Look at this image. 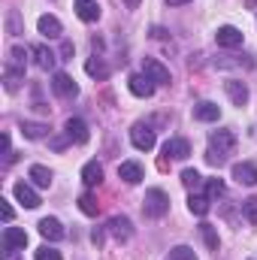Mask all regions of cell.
<instances>
[{
    "label": "cell",
    "mask_w": 257,
    "mask_h": 260,
    "mask_svg": "<svg viewBox=\"0 0 257 260\" xmlns=\"http://www.w3.org/2000/svg\"><path fill=\"white\" fill-rule=\"evenodd\" d=\"M142 209H145V215H148V218H164V215L170 212V197H167V191H160V188L145 191Z\"/></svg>",
    "instance_id": "obj_1"
},
{
    "label": "cell",
    "mask_w": 257,
    "mask_h": 260,
    "mask_svg": "<svg viewBox=\"0 0 257 260\" xmlns=\"http://www.w3.org/2000/svg\"><path fill=\"white\" fill-rule=\"evenodd\" d=\"M130 142H133V148H139V151H151L154 148V130L148 127V124H136V127L130 130Z\"/></svg>",
    "instance_id": "obj_2"
},
{
    "label": "cell",
    "mask_w": 257,
    "mask_h": 260,
    "mask_svg": "<svg viewBox=\"0 0 257 260\" xmlns=\"http://www.w3.org/2000/svg\"><path fill=\"white\" fill-rule=\"evenodd\" d=\"M230 176L239 182V185H245V188H254L257 185V167L251 160H242V164H233V170H230Z\"/></svg>",
    "instance_id": "obj_3"
},
{
    "label": "cell",
    "mask_w": 257,
    "mask_h": 260,
    "mask_svg": "<svg viewBox=\"0 0 257 260\" xmlns=\"http://www.w3.org/2000/svg\"><path fill=\"white\" fill-rule=\"evenodd\" d=\"M142 73H145L154 85H170V70L160 64L157 58H145V61H142Z\"/></svg>",
    "instance_id": "obj_4"
},
{
    "label": "cell",
    "mask_w": 257,
    "mask_h": 260,
    "mask_svg": "<svg viewBox=\"0 0 257 260\" xmlns=\"http://www.w3.org/2000/svg\"><path fill=\"white\" fill-rule=\"evenodd\" d=\"M209 145H212V151H218V154H230V151L236 148V136H233L230 130H215V133L209 136Z\"/></svg>",
    "instance_id": "obj_5"
},
{
    "label": "cell",
    "mask_w": 257,
    "mask_h": 260,
    "mask_svg": "<svg viewBox=\"0 0 257 260\" xmlns=\"http://www.w3.org/2000/svg\"><path fill=\"white\" fill-rule=\"evenodd\" d=\"M215 40H218V46H224V49H236V46H242V30L233 27V24H224V27H218Z\"/></svg>",
    "instance_id": "obj_6"
},
{
    "label": "cell",
    "mask_w": 257,
    "mask_h": 260,
    "mask_svg": "<svg viewBox=\"0 0 257 260\" xmlns=\"http://www.w3.org/2000/svg\"><path fill=\"white\" fill-rule=\"evenodd\" d=\"M52 91H55L58 97H76V94H79V85H76L67 73H55V76H52Z\"/></svg>",
    "instance_id": "obj_7"
},
{
    "label": "cell",
    "mask_w": 257,
    "mask_h": 260,
    "mask_svg": "<svg viewBox=\"0 0 257 260\" xmlns=\"http://www.w3.org/2000/svg\"><path fill=\"white\" fill-rule=\"evenodd\" d=\"M64 133L70 136V142H79V145H85L88 142V124L82 121V118H67V124H64Z\"/></svg>",
    "instance_id": "obj_8"
},
{
    "label": "cell",
    "mask_w": 257,
    "mask_h": 260,
    "mask_svg": "<svg viewBox=\"0 0 257 260\" xmlns=\"http://www.w3.org/2000/svg\"><path fill=\"white\" fill-rule=\"evenodd\" d=\"M224 91H227V97H230L236 106H245V103H248V85H245V82L227 79V82H224Z\"/></svg>",
    "instance_id": "obj_9"
},
{
    "label": "cell",
    "mask_w": 257,
    "mask_h": 260,
    "mask_svg": "<svg viewBox=\"0 0 257 260\" xmlns=\"http://www.w3.org/2000/svg\"><path fill=\"white\" fill-rule=\"evenodd\" d=\"M127 88H130V94H133V97H151V94H154V82H151L145 73H139V76H130Z\"/></svg>",
    "instance_id": "obj_10"
},
{
    "label": "cell",
    "mask_w": 257,
    "mask_h": 260,
    "mask_svg": "<svg viewBox=\"0 0 257 260\" xmlns=\"http://www.w3.org/2000/svg\"><path fill=\"white\" fill-rule=\"evenodd\" d=\"M164 154L167 157H173V160H185L188 154H191V145H188V139H167L164 142Z\"/></svg>",
    "instance_id": "obj_11"
},
{
    "label": "cell",
    "mask_w": 257,
    "mask_h": 260,
    "mask_svg": "<svg viewBox=\"0 0 257 260\" xmlns=\"http://www.w3.org/2000/svg\"><path fill=\"white\" fill-rule=\"evenodd\" d=\"M27 245V233L21 227H3V248H15L21 251Z\"/></svg>",
    "instance_id": "obj_12"
},
{
    "label": "cell",
    "mask_w": 257,
    "mask_h": 260,
    "mask_svg": "<svg viewBox=\"0 0 257 260\" xmlns=\"http://www.w3.org/2000/svg\"><path fill=\"white\" fill-rule=\"evenodd\" d=\"M12 194H15V200H18L24 209H37V206H40V194H37L30 185H24V182H18V185L12 188Z\"/></svg>",
    "instance_id": "obj_13"
},
{
    "label": "cell",
    "mask_w": 257,
    "mask_h": 260,
    "mask_svg": "<svg viewBox=\"0 0 257 260\" xmlns=\"http://www.w3.org/2000/svg\"><path fill=\"white\" fill-rule=\"evenodd\" d=\"M73 9H76V15H79L82 21H88V24L100 18V6H97V0H76Z\"/></svg>",
    "instance_id": "obj_14"
},
{
    "label": "cell",
    "mask_w": 257,
    "mask_h": 260,
    "mask_svg": "<svg viewBox=\"0 0 257 260\" xmlns=\"http://www.w3.org/2000/svg\"><path fill=\"white\" fill-rule=\"evenodd\" d=\"M118 179L127 182V185H139V182H142V167H139L136 160H124V164H118Z\"/></svg>",
    "instance_id": "obj_15"
},
{
    "label": "cell",
    "mask_w": 257,
    "mask_h": 260,
    "mask_svg": "<svg viewBox=\"0 0 257 260\" xmlns=\"http://www.w3.org/2000/svg\"><path fill=\"white\" fill-rule=\"evenodd\" d=\"M37 227H40V233H43L49 242H58V239H64V227H61V221H58V218H43Z\"/></svg>",
    "instance_id": "obj_16"
},
{
    "label": "cell",
    "mask_w": 257,
    "mask_h": 260,
    "mask_svg": "<svg viewBox=\"0 0 257 260\" xmlns=\"http://www.w3.org/2000/svg\"><path fill=\"white\" fill-rule=\"evenodd\" d=\"M194 118H197V121H218V118H221V109H218V103L203 100V103L194 106Z\"/></svg>",
    "instance_id": "obj_17"
},
{
    "label": "cell",
    "mask_w": 257,
    "mask_h": 260,
    "mask_svg": "<svg viewBox=\"0 0 257 260\" xmlns=\"http://www.w3.org/2000/svg\"><path fill=\"white\" fill-rule=\"evenodd\" d=\"M37 27H40V34L43 37H49V40H55V37H61V21L55 18V15H40V21H37Z\"/></svg>",
    "instance_id": "obj_18"
},
{
    "label": "cell",
    "mask_w": 257,
    "mask_h": 260,
    "mask_svg": "<svg viewBox=\"0 0 257 260\" xmlns=\"http://www.w3.org/2000/svg\"><path fill=\"white\" fill-rule=\"evenodd\" d=\"M82 182H85L88 188L100 185V182H103V167H100L97 160H88V164L82 167Z\"/></svg>",
    "instance_id": "obj_19"
},
{
    "label": "cell",
    "mask_w": 257,
    "mask_h": 260,
    "mask_svg": "<svg viewBox=\"0 0 257 260\" xmlns=\"http://www.w3.org/2000/svg\"><path fill=\"white\" fill-rule=\"evenodd\" d=\"M109 233L115 236V239H130V218H124V215H115L112 221H109Z\"/></svg>",
    "instance_id": "obj_20"
},
{
    "label": "cell",
    "mask_w": 257,
    "mask_h": 260,
    "mask_svg": "<svg viewBox=\"0 0 257 260\" xmlns=\"http://www.w3.org/2000/svg\"><path fill=\"white\" fill-rule=\"evenodd\" d=\"M27 176H30V182H34L37 188H52V170H46V167H40V164H34Z\"/></svg>",
    "instance_id": "obj_21"
},
{
    "label": "cell",
    "mask_w": 257,
    "mask_h": 260,
    "mask_svg": "<svg viewBox=\"0 0 257 260\" xmlns=\"http://www.w3.org/2000/svg\"><path fill=\"white\" fill-rule=\"evenodd\" d=\"M21 79H24V70H18V67H9V64H6V70H3V85H6V91H18Z\"/></svg>",
    "instance_id": "obj_22"
},
{
    "label": "cell",
    "mask_w": 257,
    "mask_h": 260,
    "mask_svg": "<svg viewBox=\"0 0 257 260\" xmlns=\"http://www.w3.org/2000/svg\"><path fill=\"white\" fill-rule=\"evenodd\" d=\"M34 58H37V67L40 70H52L55 67V52L46 49V46H34Z\"/></svg>",
    "instance_id": "obj_23"
},
{
    "label": "cell",
    "mask_w": 257,
    "mask_h": 260,
    "mask_svg": "<svg viewBox=\"0 0 257 260\" xmlns=\"http://www.w3.org/2000/svg\"><path fill=\"white\" fill-rule=\"evenodd\" d=\"M85 73H88V76H94V79H109V67L103 64L100 58H88Z\"/></svg>",
    "instance_id": "obj_24"
},
{
    "label": "cell",
    "mask_w": 257,
    "mask_h": 260,
    "mask_svg": "<svg viewBox=\"0 0 257 260\" xmlns=\"http://www.w3.org/2000/svg\"><path fill=\"white\" fill-rule=\"evenodd\" d=\"M21 133H24L27 139H43V136L49 133V127L40 124V121H21Z\"/></svg>",
    "instance_id": "obj_25"
},
{
    "label": "cell",
    "mask_w": 257,
    "mask_h": 260,
    "mask_svg": "<svg viewBox=\"0 0 257 260\" xmlns=\"http://www.w3.org/2000/svg\"><path fill=\"white\" fill-rule=\"evenodd\" d=\"M209 203H212V197H203V194L188 197V209H191L194 215H206L209 212Z\"/></svg>",
    "instance_id": "obj_26"
},
{
    "label": "cell",
    "mask_w": 257,
    "mask_h": 260,
    "mask_svg": "<svg viewBox=\"0 0 257 260\" xmlns=\"http://www.w3.org/2000/svg\"><path fill=\"white\" fill-rule=\"evenodd\" d=\"M200 236H203V242H206L209 251H218V233H215L212 224H200Z\"/></svg>",
    "instance_id": "obj_27"
},
{
    "label": "cell",
    "mask_w": 257,
    "mask_h": 260,
    "mask_svg": "<svg viewBox=\"0 0 257 260\" xmlns=\"http://www.w3.org/2000/svg\"><path fill=\"white\" fill-rule=\"evenodd\" d=\"M182 185H185V188H188V191L194 194V191L203 185V176H200L197 170H185V173H182Z\"/></svg>",
    "instance_id": "obj_28"
},
{
    "label": "cell",
    "mask_w": 257,
    "mask_h": 260,
    "mask_svg": "<svg viewBox=\"0 0 257 260\" xmlns=\"http://www.w3.org/2000/svg\"><path fill=\"white\" fill-rule=\"evenodd\" d=\"M24 64H27V52H24L21 46H12V49H9V67L24 70Z\"/></svg>",
    "instance_id": "obj_29"
},
{
    "label": "cell",
    "mask_w": 257,
    "mask_h": 260,
    "mask_svg": "<svg viewBox=\"0 0 257 260\" xmlns=\"http://www.w3.org/2000/svg\"><path fill=\"white\" fill-rule=\"evenodd\" d=\"M79 209H82L85 215H91V218H94V215L100 212V206H97V200H94L91 194H82V197H79Z\"/></svg>",
    "instance_id": "obj_30"
},
{
    "label": "cell",
    "mask_w": 257,
    "mask_h": 260,
    "mask_svg": "<svg viewBox=\"0 0 257 260\" xmlns=\"http://www.w3.org/2000/svg\"><path fill=\"white\" fill-rule=\"evenodd\" d=\"M242 215H245L248 224H257V197H248V200L242 203Z\"/></svg>",
    "instance_id": "obj_31"
},
{
    "label": "cell",
    "mask_w": 257,
    "mask_h": 260,
    "mask_svg": "<svg viewBox=\"0 0 257 260\" xmlns=\"http://www.w3.org/2000/svg\"><path fill=\"white\" fill-rule=\"evenodd\" d=\"M34 260H61V251L52 248V245H40V248L34 251Z\"/></svg>",
    "instance_id": "obj_32"
},
{
    "label": "cell",
    "mask_w": 257,
    "mask_h": 260,
    "mask_svg": "<svg viewBox=\"0 0 257 260\" xmlns=\"http://www.w3.org/2000/svg\"><path fill=\"white\" fill-rule=\"evenodd\" d=\"M170 260H197V254H194V248H188V245H176L170 251Z\"/></svg>",
    "instance_id": "obj_33"
},
{
    "label": "cell",
    "mask_w": 257,
    "mask_h": 260,
    "mask_svg": "<svg viewBox=\"0 0 257 260\" xmlns=\"http://www.w3.org/2000/svg\"><path fill=\"white\" fill-rule=\"evenodd\" d=\"M6 30H9L12 37H18V34H24V30H21V21H18V12H15V9H12V12L6 15Z\"/></svg>",
    "instance_id": "obj_34"
},
{
    "label": "cell",
    "mask_w": 257,
    "mask_h": 260,
    "mask_svg": "<svg viewBox=\"0 0 257 260\" xmlns=\"http://www.w3.org/2000/svg\"><path fill=\"white\" fill-rule=\"evenodd\" d=\"M224 194V182L221 179H209L206 182V197H221Z\"/></svg>",
    "instance_id": "obj_35"
},
{
    "label": "cell",
    "mask_w": 257,
    "mask_h": 260,
    "mask_svg": "<svg viewBox=\"0 0 257 260\" xmlns=\"http://www.w3.org/2000/svg\"><path fill=\"white\" fill-rule=\"evenodd\" d=\"M0 215H3V221H6V224L12 221V206H9V200H0Z\"/></svg>",
    "instance_id": "obj_36"
},
{
    "label": "cell",
    "mask_w": 257,
    "mask_h": 260,
    "mask_svg": "<svg viewBox=\"0 0 257 260\" xmlns=\"http://www.w3.org/2000/svg\"><path fill=\"white\" fill-rule=\"evenodd\" d=\"M67 142H70V136H67V133H64V136H55V139H52V148H55V151H61Z\"/></svg>",
    "instance_id": "obj_37"
},
{
    "label": "cell",
    "mask_w": 257,
    "mask_h": 260,
    "mask_svg": "<svg viewBox=\"0 0 257 260\" xmlns=\"http://www.w3.org/2000/svg\"><path fill=\"white\" fill-rule=\"evenodd\" d=\"M61 58H64V61H73V43H64V46H61Z\"/></svg>",
    "instance_id": "obj_38"
},
{
    "label": "cell",
    "mask_w": 257,
    "mask_h": 260,
    "mask_svg": "<svg viewBox=\"0 0 257 260\" xmlns=\"http://www.w3.org/2000/svg\"><path fill=\"white\" fill-rule=\"evenodd\" d=\"M3 260H21L15 254V248H3Z\"/></svg>",
    "instance_id": "obj_39"
},
{
    "label": "cell",
    "mask_w": 257,
    "mask_h": 260,
    "mask_svg": "<svg viewBox=\"0 0 257 260\" xmlns=\"http://www.w3.org/2000/svg\"><path fill=\"white\" fill-rule=\"evenodd\" d=\"M170 6H185V3H191V0H167Z\"/></svg>",
    "instance_id": "obj_40"
},
{
    "label": "cell",
    "mask_w": 257,
    "mask_h": 260,
    "mask_svg": "<svg viewBox=\"0 0 257 260\" xmlns=\"http://www.w3.org/2000/svg\"><path fill=\"white\" fill-rule=\"evenodd\" d=\"M136 3H139V0H127V6H136Z\"/></svg>",
    "instance_id": "obj_41"
}]
</instances>
